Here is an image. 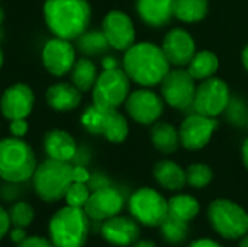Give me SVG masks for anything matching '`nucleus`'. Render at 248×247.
<instances>
[{
  "label": "nucleus",
  "mask_w": 248,
  "mask_h": 247,
  "mask_svg": "<svg viewBox=\"0 0 248 247\" xmlns=\"http://www.w3.org/2000/svg\"><path fill=\"white\" fill-rule=\"evenodd\" d=\"M9 130L13 137L23 138L28 132V122H26V119H13V121H10Z\"/></svg>",
  "instance_id": "obj_35"
},
{
  "label": "nucleus",
  "mask_w": 248,
  "mask_h": 247,
  "mask_svg": "<svg viewBox=\"0 0 248 247\" xmlns=\"http://www.w3.org/2000/svg\"><path fill=\"white\" fill-rule=\"evenodd\" d=\"M97 68L93 61L87 58L76 60L71 68V82L80 92H89L93 89L97 80Z\"/></svg>",
  "instance_id": "obj_27"
},
{
  "label": "nucleus",
  "mask_w": 248,
  "mask_h": 247,
  "mask_svg": "<svg viewBox=\"0 0 248 247\" xmlns=\"http://www.w3.org/2000/svg\"><path fill=\"white\" fill-rule=\"evenodd\" d=\"M199 214V202L186 194H179L169 201V215L176 217L182 221H192Z\"/></svg>",
  "instance_id": "obj_28"
},
{
  "label": "nucleus",
  "mask_w": 248,
  "mask_h": 247,
  "mask_svg": "<svg viewBox=\"0 0 248 247\" xmlns=\"http://www.w3.org/2000/svg\"><path fill=\"white\" fill-rule=\"evenodd\" d=\"M125 108L128 115L138 124L150 125L158 121L163 114L164 102L158 95L151 90H135L129 93L125 100Z\"/></svg>",
  "instance_id": "obj_13"
},
{
  "label": "nucleus",
  "mask_w": 248,
  "mask_h": 247,
  "mask_svg": "<svg viewBox=\"0 0 248 247\" xmlns=\"http://www.w3.org/2000/svg\"><path fill=\"white\" fill-rule=\"evenodd\" d=\"M78 45L81 48L83 52L86 54H92V55H96V54H100L103 52L109 44L103 35V32H89V33H83L78 39Z\"/></svg>",
  "instance_id": "obj_32"
},
{
  "label": "nucleus",
  "mask_w": 248,
  "mask_h": 247,
  "mask_svg": "<svg viewBox=\"0 0 248 247\" xmlns=\"http://www.w3.org/2000/svg\"><path fill=\"white\" fill-rule=\"evenodd\" d=\"M44 19L48 29L58 38H80L92 17L87 0H46L44 3Z\"/></svg>",
  "instance_id": "obj_2"
},
{
  "label": "nucleus",
  "mask_w": 248,
  "mask_h": 247,
  "mask_svg": "<svg viewBox=\"0 0 248 247\" xmlns=\"http://www.w3.org/2000/svg\"><path fill=\"white\" fill-rule=\"evenodd\" d=\"M132 247H157V245L151 240H137Z\"/></svg>",
  "instance_id": "obj_42"
},
{
  "label": "nucleus",
  "mask_w": 248,
  "mask_h": 247,
  "mask_svg": "<svg viewBox=\"0 0 248 247\" xmlns=\"http://www.w3.org/2000/svg\"><path fill=\"white\" fill-rule=\"evenodd\" d=\"M89 220L83 208H60L49 220L51 242L55 247H83L89 236Z\"/></svg>",
  "instance_id": "obj_4"
},
{
  "label": "nucleus",
  "mask_w": 248,
  "mask_h": 247,
  "mask_svg": "<svg viewBox=\"0 0 248 247\" xmlns=\"http://www.w3.org/2000/svg\"><path fill=\"white\" fill-rule=\"evenodd\" d=\"M102 66H103V70H109V68H116V67H118V63H116V60H115V58L108 57V58H105V60H103Z\"/></svg>",
  "instance_id": "obj_40"
},
{
  "label": "nucleus",
  "mask_w": 248,
  "mask_h": 247,
  "mask_svg": "<svg viewBox=\"0 0 248 247\" xmlns=\"http://www.w3.org/2000/svg\"><path fill=\"white\" fill-rule=\"evenodd\" d=\"M187 66V71L195 80H205L217 73L219 68V60L212 51H201L193 55Z\"/></svg>",
  "instance_id": "obj_26"
},
{
  "label": "nucleus",
  "mask_w": 248,
  "mask_h": 247,
  "mask_svg": "<svg viewBox=\"0 0 248 247\" xmlns=\"http://www.w3.org/2000/svg\"><path fill=\"white\" fill-rule=\"evenodd\" d=\"M42 64L44 67L57 77H61L71 71L76 63V49L68 39L52 38L42 48Z\"/></svg>",
  "instance_id": "obj_14"
},
{
  "label": "nucleus",
  "mask_w": 248,
  "mask_h": 247,
  "mask_svg": "<svg viewBox=\"0 0 248 247\" xmlns=\"http://www.w3.org/2000/svg\"><path fill=\"white\" fill-rule=\"evenodd\" d=\"M90 197V191L87 188L86 183H78V182H73L64 197L67 205L70 207H76V208H84L87 199Z\"/></svg>",
  "instance_id": "obj_33"
},
{
  "label": "nucleus",
  "mask_w": 248,
  "mask_h": 247,
  "mask_svg": "<svg viewBox=\"0 0 248 247\" xmlns=\"http://www.w3.org/2000/svg\"><path fill=\"white\" fill-rule=\"evenodd\" d=\"M44 150L49 159L70 162L76 156L77 144L67 131L54 128L44 135Z\"/></svg>",
  "instance_id": "obj_20"
},
{
  "label": "nucleus",
  "mask_w": 248,
  "mask_h": 247,
  "mask_svg": "<svg viewBox=\"0 0 248 247\" xmlns=\"http://www.w3.org/2000/svg\"><path fill=\"white\" fill-rule=\"evenodd\" d=\"M247 124H248V111H247Z\"/></svg>",
  "instance_id": "obj_47"
},
{
  "label": "nucleus",
  "mask_w": 248,
  "mask_h": 247,
  "mask_svg": "<svg viewBox=\"0 0 248 247\" xmlns=\"http://www.w3.org/2000/svg\"><path fill=\"white\" fill-rule=\"evenodd\" d=\"M241 153H243V163H244L246 169L248 170V138H246V140H244V143H243Z\"/></svg>",
  "instance_id": "obj_41"
},
{
  "label": "nucleus",
  "mask_w": 248,
  "mask_h": 247,
  "mask_svg": "<svg viewBox=\"0 0 248 247\" xmlns=\"http://www.w3.org/2000/svg\"><path fill=\"white\" fill-rule=\"evenodd\" d=\"M17 247H55L54 243L51 242V239H45L41 236H31L26 237L25 240H22Z\"/></svg>",
  "instance_id": "obj_34"
},
{
  "label": "nucleus",
  "mask_w": 248,
  "mask_h": 247,
  "mask_svg": "<svg viewBox=\"0 0 248 247\" xmlns=\"http://www.w3.org/2000/svg\"><path fill=\"white\" fill-rule=\"evenodd\" d=\"M35 105L33 90L25 83H16L4 90L0 99V109L4 118L26 119Z\"/></svg>",
  "instance_id": "obj_16"
},
{
  "label": "nucleus",
  "mask_w": 248,
  "mask_h": 247,
  "mask_svg": "<svg viewBox=\"0 0 248 247\" xmlns=\"http://www.w3.org/2000/svg\"><path fill=\"white\" fill-rule=\"evenodd\" d=\"M131 79L121 68L103 70L93 86V105L100 109H118L129 96Z\"/></svg>",
  "instance_id": "obj_7"
},
{
  "label": "nucleus",
  "mask_w": 248,
  "mask_h": 247,
  "mask_svg": "<svg viewBox=\"0 0 248 247\" xmlns=\"http://www.w3.org/2000/svg\"><path fill=\"white\" fill-rule=\"evenodd\" d=\"M9 236H10V239L15 242V243H20L22 240H25L28 236H26V233H25V229H20V227H13V230L12 231H9Z\"/></svg>",
  "instance_id": "obj_38"
},
{
  "label": "nucleus",
  "mask_w": 248,
  "mask_h": 247,
  "mask_svg": "<svg viewBox=\"0 0 248 247\" xmlns=\"http://www.w3.org/2000/svg\"><path fill=\"white\" fill-rule=\"evenodd\" d=\"M124 207V198L122 195L110 186H103L99 189H94L86 205L84 211L90 220L94 221H106L121 213Z\"/></svg>",
  "instance_id": "obj_17"
},
{
  "label": "nucleus",
  "mask_w": 248,
  "mask_h": 247,
  "mask_svg": "<svg viewBox=\"0 0 248 247\" xmlns=\"http://www.w3.org/2000/svg\"><path fill=\"white\" fill-rule=\"evenodd\" d=\"M102 32L108 44L115 49L126 51L135 44L134 22L122 10H112L103 17Z\"/></svg>",
  "instance_id": "obj_12"
},
{
  "label": "nucleus",
  "mask_w": 248,
  "mask_h": 247,
  "mask_svg": "<svg viewBox=\"0 0 248 247\" xmlns=\"http://www.w3.org/2000/svg\"><path fill=\"white\" fill-rule=\"evenodd\" d=\"M155 181L169 191H179L186 185V172L171 160H160L153 169Z\"/></svg>",
  "instance_id": "obj_23"
},
{
  "label": "nucleus",
  "mask_w": 248,
  "mask_h": 247,
  "mask_svg": "<svg viewBox=\"0 0 248 247\" xmlns=\"http://www.w3.org/2000/svg\"><path fill=\"white\" fill-rule=\"evenodd\" d=\"M81 124L89 132L103 135L110 143L125 141L129 132L128 121L118 109H100L94 105L83 112Z\"/></svg>",
  "instance_id": "obj_8"
},
{
  "label": "nucleus",
  "mask_w": 248,
  "mask_h": 247,
  "mask_svg": "<svg viewBox=\"0 0 248 247\" xmlns=\"http://www.w3.org/2000/svg\"><path fill=\"white\" fill-rule=\"evenodd\" d=\"M208 218L214 230L224 239L237 240L248 233V214L230 199H217L208 208Z\"/></svg>",
  "instance_id": "obj_6"
},
{
  "label": "nucleus",
  "mask_w": 248,
  "mask_h": 247,
  "mask_svg": "<svg viewBox=\"0 0 248 247\" xmlns=\"http://www.w3.org/2000/svg\"><path fill=\"white\" fill-rule=\"evenodd\" d=\"M150 137L153 146L163 154H173L180 146L179 130L169 122H154Z\"/></svg>",
  "instance_id": "obj_24"
},
{
  "label": "nucleus",
  "mask_w": 248,
  "mask_h": 247,
  "mask_svg": "<svg viewBox=\"0 0 248 247\" xmlns=\"http://www.w3.org/2000/svg\"><path fill=\"white\" fill-rule=\"evenodd\" d=\"M212 178H214V172L205 163H193L186 170V183H189L192 188L196 189L208 186Z\"/></svg>",
  "instance_id": "obj_30"
},
{
  "label": "nucleus",
  "mask_w": 248,
  "mask_h": 247,
  "mask_svg": "<svg viewBox=\"0 0 248 247\" xmlns=\"http://www.w3.org/2000/svg\"><path fill=\"white\" fill-rule=\"evenodd\" d=\"M230 103V89L228 84L218 79V77H209L202 80L199 86H196L195 98L192 106L195 108V112L208 118H217L225 109Z\"/></svg>",
  "instance_id": "obj_10"
},
{
  "label": "nucleus",
  "mask_w": 248,
  "mask_h": 247,
  "mask_svg": "<svg viewBox=\"0 0 248 247\" xmlns=\"http://www.w3.org/2000/svg\"><path fill=\"white\" fill-rule=\"evenodd\" d=\"M161 95L164 102L176 109H185L193 103L196 84L187 70H170L161 80Z\"/></svg>",
  "instance_id": "obj_11"
},
{
  "label": "nucleus",
  "mask_w": 248,
  "mask_h": 247,
  "mask_svg": "<svg viewBox=\"0 0 248 247\" xmlns=\"http://www.w3.org/2000/svg\"><path fill=\"white\" fill-rule=\"evenodd\" d=\"M10 231V218H9V213L0 207V242L4 239L6 234H9Z\"/></svg>",
  "instance_id": "obj_36"
},
{
  "label": "nucleus",
  "mask_w": 248,
  "mask_h": 247,
  "mask_svg": "<svg viewBox=\"0 0 248 247\" xmlns=\"http://www.w3.org/2000/svg\"><path fill=\"white\" fill-rule=\"evenodd\" d=\"M215 128L217 121L214 118H208L199 114L190 115L182 122L179 128L180 144L186 150H201L208 146Z\"/></svg>",
  "instance_id": "obj_15"
},
{
  "label": "nucleus",
  "mask_w": 248,
  "mask_h": 247,
  "mask_svg": "<svg viewBox=\"0 0 248 247\" xmlns=\"http://www.w3.org/2000/svg\"><path fill=\"white\" fill-rule=\"evenodd\" d=\"M174 0H137V12L140 17L150 26H164L173 15Z\"/></svg>",
  "instance_id": "obj_21"
},
{
  "label": "nucleus",
  "mask_w": 248,
  "mask_h": 247,
  "mask_svg": "<svg viewBox=\"0 0 248 247\" xmlns=\"http://www.w3.org/2000/svg\"><path fill=\"white\" fill-rule=\"evenodd\" d=\"M36 170V159L32 147L22 138L0 140V178L19 183L31 179Z\"/></svg>",
  "instance_id": "obj_3"
},
{
  "label": "nucleus",
  "mask_w": 248,
  "mask_h": 247,
  "mask_svg": "<svg viewBox=\"0 0 248 247\" xmlns=\"http://www.w3.org/2000/svg\"><path fill=\"white\" fill-rule=\"evenodd\" d=\"M141 230L135 218L115 215L102 226V237L115 246H132L140 239Z\"/></svg>",
  "instance_id": "obj_19"
},
{
  "label": "nucleus",
  "mask_w": 248,
  "mask_h": 247,
  "mask_svg": "<svg viewBox=\"0 0 248 247\" xmlns=\"http://www.w3.org/2000/svg\"><path fill=\"white\" fill-rule=\"evenodd\" d=\"M163 239L170 245L183 243L189 236V227L186 221H182L176 217L167 215L166 220L160 226Z\"/></svg>",
  "instance_id": "obj_29"
},
{
  "label": "nucleus",
  "mask_w": 248,
  "mask_h": 247,
  "mask_svg": "<svg viewBox=\"0 0 248 247\" xmlns=\"http://www.w3.org/2000/svg\"><path fill=\"white\" fill-rule=\"evenodd\" d=\"M46 102L51 109L58 112H68L76 109L81 102V92L68 83H57L48 87L46 90Z\"/></svg>",
  "instance_id": "obj_22"
},
{
  "label": "nucleus",
  "mask_w": 248,
  "mask_h": 247,
  "mask_svg": "<svg viewBox=\"0 0 248 247\" xmlns=\"http://www.w3.org/2000/svg\"><path fill=\"white\" fill-rule=\"evenodd\" d=\"M3 19H4V13H3V10L0 9V25H1V22H3Z\"/></svg>",
  "instance_id": "obj_46"
},
{
  "label": "nucleus",
  "mask_w": 248,
  "mask_h": 247,
  "mask_svg": "<svg viewBox=\"0 0 248 247\" xmlns=\"http://www.w3.org/2000/svg\"><path fill=\"white\" fill-rule=\"evenodd\" d=\"M161 49L170 64L182 67L192 61L196 54V44L193 36L186 29L173 28L166 33Z\"/></svg>",
  "instance_id": "obj_18"
},
{
  "label": "nucleus",
  "mask_w": 248,
  "mask_h": 247,
  "mask_svg": "<svg viewBox=\"0 0 248 247\" xmlns=\"http://www.w3.org/2000/svg\"><path fill=\"white\" fill-rule=\"evenodd\" d=\"M129 213L138 223L157 227L169 215V201L155 189L141 188L129 198Z\"/></svg>",
  "instance_id": "obj_9"
},
{
  "label": "nucleus",
  "mask_w": 248,
  "mask_h": 247,
  "mask_svg": "<svg viewBox=\"0 0 248 247\" xmlns=\"http://www.w3.org/2000/svg\"><path fill=\"white\" fill-rule=\"evenodd\" d=\"M241 60H243V64H244V68H246V71L248 73V45H246V48L243 49Z\"/></svg>",
  "instance_id": "obj_43"
},
{
  "label": "nucleus",
  "mask_w": 248,
  "mask_h": 247,
  "mask_svg": "<svg viewBox=\"0 0 248 247\" xmlns=\"http://www.w3.org/2000/svg\"><path fill=\"white\" fill-rule=\"evenodd\" d=\"M124 70L137 84L153 87L160 84L170 71V63L161 47L151 42H138L125 51Z\"/></svg>",
  "instance_id": "obj_1"
},
{
  "label": "nucleus",
  "mask_w": 248,
  "mask_h": 247,
  "mask_svg": "<svg viewBox=\"0 0 248 247\" xmlns=\"http://www.w3.org/2000/svg\"><path fill=\"white\" fill-rule=\"evenodd\" d=\"M209 10L208 0H174L173 15L182 22L193 23L206 17Z\"/></svg>",
  "instance_id": "obj_25"
},
{
  "label": "nucleus",
  "mask_w": 248,
  "mask_h": 247,
  "mask_svg": "<svg viewBox=\"0 0 248 247\" xmlns=\"http://www.w3.org/2000/svg\"><path fill=\"white\" fill-rule=\"evenodd\" d=\"M189 247H222L219 243H217L212 239H198L193 243H190Z\"/></svg>",
  "instance_id": "obj_39"
},
{
  "label": "nucleus",
  "mask_w": 248,
  "mask_h": 247,
  "mask_svg": "<svg viewBox=\"0 0 248 247\" xmlns=\"http://www.w3.org/2000/svg\"><path fill=\"white\" fill-rule=\"evenodd\" d=\"M9 213V218H10V224L13 227H20V229H26L32 224V221L35 220V210L31 204L28 202H16L10 207Z\"/></svg>",
  "instance_id": "obj_31"
},
{
  "label": "nucleus",
  "mask_w": 248,
  "mask_h": 247,
  "mask_svg": "<svg viewBox=\"0 0 248 247\" xmlns=\"http://www.w3.org/2000/svg\"><path fill=\"white\" fill-rule=\"evenodd\" d=\"M89 181H90V173H89L83 166H76V167H73V182L87 183Z\"/></svg>",
  "instance_id": "obj_37"
},
{
  "label": "nucleus",
  "mask_w": 248,
  "mask_h": 247,
  "mask_svg": "<svg viewBox=\"0 0 248 247\" xmlns=\"http://www.w3.org/2000/svg\"><path fill=\"white\" fill-rule=\"evenodd\" d=\"M33 188L36 195L45 202L62 199L73 183V166L68 162L46 159L33 173Z\"/></svg>",
  "instance_id": "obj_5"
},
{
  "label": "nucleus",
  "mask_w": 248,
  "mask_h": 247,
  "mask_svg": "<svg viewBox=\"0 0 248 247\" xmlns=\"http://www.w3.org/2000/svg\"><path fill=\"white\" fill-rule=\"evenodd\" d=\"M238 247H248V234H246L244 237H241Z\"/></svg>",
  "instance_id": "obj_44"
},
{
  "label": "nucleus",
  "mask_w": 248,
  "mask_h": 247,
  "mask_svg": "<svg viewBox=\"0 0 248 247\" xmlns=\"http://www.w3.org/2000/svg\"><path fill=\"white\" fill-rule=\"evenodd\" d=\"M3 61H4V55H3V51H1V48H0V68H1V66H3Z\"/></svg>",
  "instance_id": "obj_45"
}]
</instances>
